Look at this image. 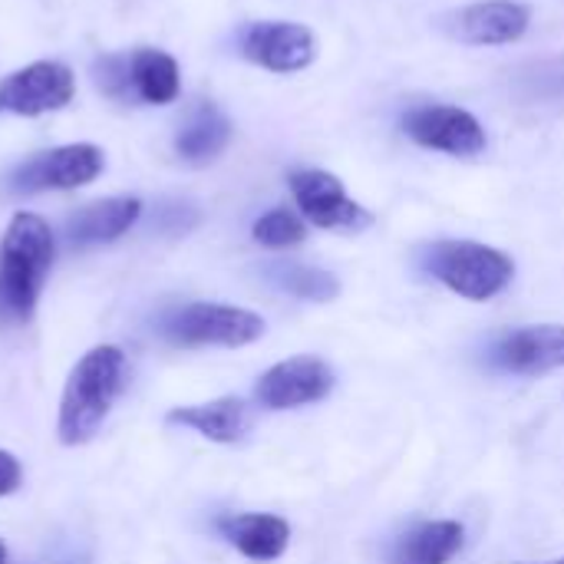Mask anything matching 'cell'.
Returning <instances> with one entry per match:
<instances>
[{"instance_id": "obj_5", "label": "cell", "mask_w": 564, "mask_h": 564, "mask_svg": "<svg viewBox=\"0 0 564 564\" xmlns=\"http://www.w3.org/2000/svg\"><path fill=\"white\" fill-rule=\"evenodd\" d=\"M96 83L116 99H139L149 106H169L178 99V63L165 50H135L129 56H106L96 66Z\"/></svg>"}, {"instance_id": "obj_20", "label": "cell", "mask_w": 564, "mask_h": 564, "mask_svg": "<svg viewBox=\"0 0 564 564\" xmlns=\"http://www.w3.org/2000/svg\"><path fill=\"white\" fill-rule=\"evenodd\" d=\"M512 89L529 106H558L564 102V56L532 59L512 73Z\"/></svg>"}, {"instance_id": "obj_14", "label": "cell", "mask_w": 564, "mask_h": 564, "mask_svg": "<svg viewBox=\"0 0 564 564\" xmlns=\"http://www.w3.org/2000/svg\"><path fill=\"white\" fill-rule=\"evenodd\" d=\"M142 215V202L132 195H116V198H102L93 205H83L69 221H66V241L76 248H89V245H109L116 238H122Z\"/></svg>"}, {"instance_id": "obj_25", "label": "cell", "mask_w": 564, "mask_h": 564, "mask_svg": "<svg viewBox=\"0 0 564 564\" xmlns=\"http://www.w3.org/2000/svg\"><path fill=\"white\" fill-rule=\"evenodd\" d=\"M549 564H564V558H558V562H549Z\"/></svg>"}, {"instance_id": "obj_12", "label": "cell", "mask_w": 564, "mask_h": 564, "mask_svg": "<svg viewBox=\"0 0 564 564\" xmlns=\"http://www.w3.org/2000/svg\"><path fill=\"white\" fill-rule=\"evenodd\" d=\"M334 390V370L317 357H291L258 380V403L268 410H297Z\"/></svg>"}, {"instance_id": "obj_15", "label": "cell", "mask_w": 564, "mask_h": 564, "mask_svg": "<svg viewBox=\"0 0 564 564\" xmlns=\"http://www.w3.org/2000/svg\"><path fill=\"white\" fill-rule=\"evenodd\" d=\"M221 535L251 562H274L284 555L291 542V529L278 516H261V512H241L221 519Z\"/></svg>"}, {"instance_id": "obj_13", "label": "cell", "mask_w": 564, "mask_h": 564, "mask_svg": "<svg viewBox=\"0 0 564 564\" xmlns=\"http://www.w3.org/2000/svg\"><path fill=\"white\" fill-rule=\"evenodd\" d=\"M496 367L519 377H542L564 367V324H539L506 334L492 350Z\"/></svg>"}, {"instance_id": "obj_6", "label": "cell", "mask_w": 564, "mask_h": 564, "mask_svg": "<svg viewBox=\"0 0 564 564\" xmlns=\"http://www.w3.org/2000/svg\"><path fill=\"white\" fill-rule=\"evenodd\" d=\"M106 165V155L93 142H73L50 152H36L20 162L7 175V188L13 195H40V192H69L89 185Z\"/></svg>"}, {"instance_id": "obj_4", "label": "cell", "mask_w": 564, "mask_h": 564, "mask_svg": "<svg viewBox=\"0 0 564 564\" xmlns=\"http://www.w3.org/2000/svg\"><path fill=\"white\" fill-rule=\"evenodd\" d=\"M162 340L172 347H245L254 344L264 334V321L245 307H228V304H182L162 314L159 321Z\"/></svg>"}, {"instance_id": "obj_17", "label": "cell", "mask_w": 564, "mask_h": 564, "mask_svg": "<svg viewBox=\"0 0 564 564\" xmlns=\"http://www.w3.org/2000/svg\"><path fill=\"white\" fill-rule=\"evenodd\" d=\"M231 142V119L212 106V102H202L178 129L175 135V152L192 162V165H208L215 162Z\"/></svg>"}, {"instance_id": "obj_11", "label": "cell", "mask_w": 564, "mask_h": 564, "mask_svg": "<svg viewBox=\"0 0 564 564\" xmlns=\"http://www.w3.org/2000/svg\"><path fill=\"white\" fill-rule=\"evenodd\" d=\"M532 10L519 0H479L443 17L449 36L469 46H502L525 36Z\"/></svg>"}, {"instance_id": "obj_19", "label": "cell", "mask_w": 564, "mask_h": 564, "mask_svg": "<svg viewBox=\"0 0 564 564\" xmlns=\"http://www.w3.org/2000/svg\"><path fill=\"white\" fill-rule=\"evenodd\" d=\"M264 274L274 288H281L284 294L301 297V301L324 304L340 294V281L330 271H321V268H311L301 261H274L264 268Z\"/></svg>"}, {"instance_id": "obj_3", "label": "cell", "mask_w": 564, "mask_h": 564, "mask_svg": "<svg viewBox=\"0 0 564 564\" xmlns=\"http://www.w3.org/2000/svg\"><path fill=\"white\" fill-rule=\"evenodd\" d=\"M423 264L436 281L469 301H489L502 294L516 274L509 254L479 241H436L426 248Z\"/></svg>"}, {"instance_id": "obj_2", "label": "cell", "mask_w": 564, "mask_h": 564, "mask_svg": "<svg viewBox=\"0 0 564 564\" xmlns=\"http://www.w3.org/2000/svg\"><path fill=\"white\" fill-rule=\"evenodd\" d=\"M122 377H126V357L112 344L93 347L73 367L56 420V433L63 446H83L99 433L116 397L122 393Z\"/></svg>"}, {"instance_id": "obj_1", "label": "cell", "mask_w": 564, "mask_h": 564, "mask_svg": "<svg viewBox=\"0 0 564 564\" xmlns=\"http://www.w3.org/2000/svg\"><path fill=\"white\" fill-rule=\"evenodd\" d=\"M53 254L56 241L40 215L20 212L10 218L0 241V321L23 324L33 317Z\"/></svg>"}, {"instance_id": "obj_24", "label": "cell", "mask_w": 564, "mask_h": 564, "mask_svg": "<svg viewBox=\"0 0 564 564\" xmlns=\"http://www.w3.org/2000/svg\"><path fill=\"white\" fill-rule=\"evenodd\" d=\"M0 564H7V549H3V542H0Z\"/></svg>"}, {"instance_id": "obj_23", "label": "cell", "mask_w": 564, "mask_h": 564, "mask_svg": "<svg viewBox=\"0 0 564 564\" xmlns=\"http://www.w3.org/2000/svg\"><path fill=\"white\" fill-rule=\"evenodd\" d=\"M195 218H198V215H195L188 205H165L162 215H159L162 228H169V231H185V228L195 225Z\"/></svg>"}, {"instance_id": "obj_21", "label": "cell", "mask_w": 564, "mask_h": 564, "mask_svg": "<svg viewBox=\"0 0 564 564\" xmlns=\"http://www.w3.org/2000/svg\"><path fill=\"white\" fill-rule=\"evenodd\" d=\"M251 235H254V241L264 245V248H294V245L304 241L307 231H304V221H301L294 212L274 208V212H264V215L254 221Z\"/></svg>"}, {"instance_id": "obj_22", "label": "cell", "mask_w": 564, "mask_h": 564, "mask_svg": "<svg viewBox=\"0 0 564 564\" xmlns=\"http://www.w3.org/2000/svg\"><path fill=\"white\" fill-rule=\"evenodd\" d=\"M20 479H23V473H20L17 456L7 453V449H0V496L17 492V489H20Z\"/></svg>"}, {"instance_id": "obj_18", "label": "cell", "mask_w": 564, "mask_h": 564, "mask_svg": "<svg viewBox=\"0 0 564 564\" xmlns=\"http://www.w3.org/2000/svg\"><path fill=\"white\" fill-rule=\"evenodd\" d=\"M466 542L459 522H426L403 535L393 549V564H449Z\"/></svg>"}, {"instance_id": "obj_7", "label": "cell", "mask_w": 564, "mask_h": 564, "mask_svg": "<svg viewBox=\"0 0 564 564\" xmlns=\"http://www.w3.org/2000/svg\"><path fill=\"white\" fill-rule=\"evenodd\" d=\"M288 182H291L301 215L311 225L327 228V231H364L373 225V215L347 195L337 175L324 169H301V172H291Z\"/></svg>"}, {"instance_id": "obj_9", "label": "cell", "mask_w": 564, "mask_h": 564, "mask_svg": "<svg viewBox=\"0 0 564 564\" xmlns=\"http://www.w3.org/2000/svg\"><path fill=\"white\" fill-rule=\"evenodd\" d=\"M238 53L271 73H301L317 56V40L294 20H258L238 33Z\"/></svg>"}, {"instance_id": "obj_8", "label": "cell", "mask_w": 564, "mask_h": 564, "mask_svg": "<svg viewBox=\"0 0 564 564\" xmlns=\"http://www.w3.org/2000/svg\"><path fill=\"white\" fill-rule=\"evenodd\" d=\"M76 96V76L66 63L36 59L0 83V112L43 116L66 109Z\"/></svg>"}, {"instance_id": "obj_16", "label": "cell", "mask_w": 564, "mask_h": 564, "mask_svg": "<svg viewBox=\"0 0 564 564\" xmlns=\"http://www.w3.org/2000/svg\"><path fill=\"white\" fill-rule=\"evenodd\" d=\"M169 423L195 430L212 443H241L248 433V406L238 397H221L198 406H178L169 413Z\"/></svg>"}, {"instance_id": "obj_10", "label": "cell", "mask_w": 564, "mask_h": 564, "mask_svg": "<svg viewBox=\"0 0 564 564\" xmlns=\"http://www.w3.org/2000/svg\"><path fill=\"white\" fill-rule=\"evenodd\" d=\"M403 129L406 135L423 145V149H436L446 155H479L486 149V129L482 122L459 106H416L403 116Z\"/></svg>"}]
</instances>
